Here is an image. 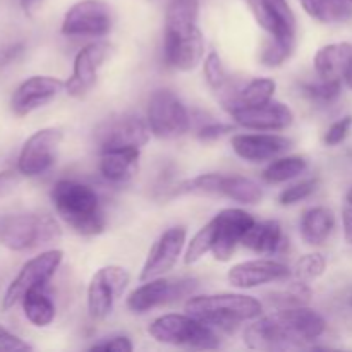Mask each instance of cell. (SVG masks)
<instances>
[{
	"mask_svg": "<svg viewBox=\"0 0 352 352\" xmlns=\"http://www.w3.org/2000/svg\"><path fill=\"white\" fill-rule=\"evenodd\" d=\"M203 71H205V78L208 81L210 88L215 89L220 96L226 95L232 88L234 82L230 81L229 74H227L226 67L222 64V58L217 52H210L206 55L205 62H203Z\"/></svg>",
	"mask_w": 352,
	"mask_h": 352,
	"instance_id": "obj_32",
	"label": "cell"
},
{
	"mask_svg": "<svg viewBox=\"0 0 352 352\" xmlns=\"http://www.w3.org/2000/svg\"><path fill=\"white\" fill-rule=\"evenodd\" d=\"M311 298V291H309L308 284L305 282H298L289 285L284 291H277L272 294L270 302L277 308H296V306H306V302Z\"/></svg>",
	"mask_w": 352,
	"mask_h": 352,
	"instance_id": "obj_35",
	"label": "cell"
},
{
	"mask_svg": "<svg viewBox=\"0 0 352 352\" xmlns=\"http://www.w3.org/2000/svg\"><path fill=\"white\" fill-rule=\"evenodd\" d=\"M241 244L261 256H274L284 250L287 239L277 220H263V222H254L250 227Z\"/></svg>",
	"mask_w": 352,
	"mask_h": 352,
	"instance_id": "obj_25",
	"label": "cell"
},
{
	"mask_svg": "<svg viewBox=\"0 0 352 352\" xmlns=\"http://www.w3.org/2000/svg\"><path fill=\"white\" fill-rule=\"evenodd\" d=\"M24 50V45L21 41H14V43L0 45V69L9 65L10 62L16 60Z\"/></svg>",
	"mask_w": 352,
	"mask_h": 352,
	"instance_id": "obj_42",
	"label": "cell"
},
{
	"mask_svg": "<svg viewBox=\"0 0 352 352\" xmlns=\"http://www.w3.org/2000/svg\"><path fill=\"white\" fill-rule=\"evenodd\" d=\"M186 236L188 232L184 227H172V229L165 230L151 246L146 261L141 268L140 280L146 282L150 278L162 277L168 270H172L184 250Z\"/></svg>",
	"mask_w": 352,
	"mask_h": 352,
	"instance_id": "obj_17",
	"label": "cell"
},
{
	"mask_svg": "<svg viewBox=\"0 0 352 352\" xmlns=\"http://www.w3.org/2000/svg\"><path fill=\"white\" fill-rule=\"evenodd\" d=\"M347 2H351V3H352V0H347Z\"/></svg>",
	"mask_w": 352,
	"mask_h": 352,
	"instance_id": "obj_47",
	"label": "cell"
},
{
	"mask_svg": "<svg viewBox=\"0 0 352 352\" xmlns=\"http://www.w3.org/2000/svg\"><path fill=\"white\" fill-rule=\"evenodd\" d=\"M237 126L253 131H284L294 122V112L282 102H274L230 112Z\"/></svg>",
	"mask_w": 352,
	"mask_h": 352,
	"instance_id": "obj_21",
	"label": "cell"
},
{
	"mask_svg": "<svg viewBox=\"0 0 352 352\" xmlns=\"http://www.w3.org/2000/svg\"><path fill=\"white\" fill-rule=\"evenodd\" d=\"M199 0H167L164 60L168 67L188 72L205 55V38L198 28Z\"/></svg>",
	"mask_w": 352,
	"mask_h": 352,
	"instance_id": "obj_2",
	"label": "cell"
},
{
	"mask_svg": "<svg viewBox=\"0 0 352 352\" xmlns=\"http://www.w3.org/2000/svg\"><path fill=\"white\" fill-rule=\"evenodd\" d=\"M198 289L195 278H150L127 298V308L133 313H148L160 306L191 298Z\"/></svg>",
	"mask_w": 352,
	"mask_h": 352,
	"instance_id": "obj_9",
	"label": "cell"
},
{
	"mask_svg": "<svg viewBox=\"0 0 352 352\" xmlns=\"http://www.w3.org/2000/svg\"><path fill=\"white\" fill-rule=\"evenodd\" d=\"M277 85L270 78H256L244 86H236L234 91L227 98L222 100L223 109L227 112H234L239 109L258 107L274 100V93Z\"/></svg>",
	"mask_w": 352,
	"mask_h": 352,
	"instance_id": "obj_26",
	"label": "cell"
},
{
	"mask_svg": "<svg viewBox=\"0 0 352 352\" xmlns=\"http://www.w3.org/2000/svg\"><path fill=\"white\" fill-rule=\"evenodd\" d=\"M256 23L275 40L296 43V16L287 0H246Z\"/></svg>",
	"mask_w": 352,
	"mask_h": 352,
	"instance_id": "obj_18",
	"label": "cell"
},
{
	"mask_svg": "<svg viewBox=\"0 0 352 352\" xmlns=\"http://www.w3.org/2000/svg\"><path fill=\"white\" fill-rule=\"evenodd\" d=\"M17 2L21 3V7H23L26 12H31V10H34V7H36L41 0H17Z\"/></svg>",
	"mask_w": 352,
	"mask_h": 352,
	"instance_id": "obj_45",
	"label": "cell"
},
{
	"mask_svg": "<svg viewBox=\"0 0 352 352\" xmlns=\"http://www.w3.org/2000/svg\"><path fill=\"white\" fill-rule=\"evenodd\" d=\"M308 168V160L299 155H291V157H282L272 162L263 170V179L268 184H282V182L292 181L305 174Z\"/></svg>",
	"mask_w": 352,
	"mask_h": 352,
	"instance_id": "obj_30",
	"label": "cell"
},
{
	"mask_svg": "<svg viewBox=\"0 0 352 352\" xmlns=\"http://www.w3.org/2000/svg\"><path fill=\"white\" fill-rule=\"evenodd\" d=\"M351 127H352V117L351 116H346V117H342V119L337 120V122H333L332 126L327 129L325 138H323V141H325L327 146H337V144L344 143V141H346V138L349 136Z\"/></svg>",
	"mask_w": 352,
	"mask_h": 352,
	"instance_id": "obj_38",
	"label": "cell"
},
{
	"mask_svg": "<svg viewBox=\"0 0 352 352\" xmlns=\"http://www.w3.org/2000/svg\"><path fill=\"white\" fill-rule=\"evenodd\" d=\"M342 227H344V237L349 244H352V186L347 191L346 199H344L342 206Z\"/></svg>",
	"mask_w": 352,
	"mask_h": 352,
	"instance_id": "obj_43",
	"label": "cell"
},
{
	"mask_svg": "<svg viewBox=\"0 0 352 352\" xmlns=\"http://www.w3.org/2000/svg\"><path fill=\"white\" fill-rule=\"evenodd\" d=\"M292 52H294V45L272 38V40L265 45L263 50H261L260 58L267 67H278V65H282L289 57H291Z\"/></svg>",
	"mask_w": 352,
	"mask_h": 352,
	"instance_id": "obj_36",
	"label": "cell"
},
{
	"mask_svg": "<svg viewBox=\"0 0 352 352\" xmlns=\"http://www.w3.org/2000/svg\"><path fill=\"white\" fill-rule=\"evenodd\" d=\"M146 122L153 136L160 140H175L189 131L191 116L175 93L170 89H158L148 102Z\"/></svg>",
	"mask_w": 352,
	"mask_h": 352,
	"instance_id": "obj_8",
	"label": "cell"
},
{
	"mask_svg": "<svg viewBox=\"0 0 352 352\" xmlns=\"http://www.w3.org/2000/svg\"><path fill=\"white\" fill-rule=\"evenodd\" d=\"M131 280L126 268L109 265L95 272L88 284V311L95 320H103L110 315L117 299L124 294Z\"/></svg>",
	"mask_w": 352,
	"mask_h": 352,
	"instance_id": "obj_10",
	"label": "cell"
},
{
	"mask_svg": "<svg viewBox=\"0 0 352 352\" xmlns=\"http://www.w3.org/2000/svg\"><path fill=\"white\" fill-rule=\"evenodd\" d=\"M213 241H215V226H213V220H210L205 227H201L195 234L191 243L188 244V250H186L184 254V263L192 265L201 260L206 253H212Z\"/></svg>",
	"mask_w": 352,
	"mask_h": 352,
	"instance_id": "obj_33",
	"label": "cell"
},
{
	"mask_svg": "<svg viewBox=\"0 0 352 352\" xmlns=\"http://www.w3.org/2000/svg\"><path fill=\"white\" fill-rule=\"evenodd\" d=\"M291 275V268L277 260H250L234 265L229 270V284L237 289H254L263 284L280 282Z\"/></svg>",
	"mask_w": 352,
	"mask_h": 352,
	"instance_id": "obj_20",
	"label": "cell"
},
{
	"mask_svg": "<svg viewBox=\"0 0 352 352\" xmlns=\"http://www.w3.org/2000/svg\"><path fill=\"white\" fill-rule=\"evenodd\" d=\"M174 195L223 196L243 205H256L263 198V189L256 181L243 175L201 174L181 182Z\"/></svg>",
	"mask_w": 352,
	"mask_h": 352,
	"instance_id": "obj_7",
	"label": "cell"
},
{
	"mask_svg": "<svg viewBox=\"0 0 352 352\" xmlns=\"http://www.w3.org/2000/svg\"><path fill=\"white\" fill-rule=\"evenodd\" d=\"M30 349H31L30 344H26L17 336L10 333L9 330L0 327V351L16 352V351H30Z\"/></svg>",
	"mask_w": 352,
	"mask_h": 352,
	"instance_id": "obj_41",
	"label": "cell"
},
{
	"mask_svg": "<svg viewBox=\"0 0 352 352\" xmlns=\"http://www.w3.org/2000/svg\"><path fill=\"white\" fill-rule=\"evenodd\" d=\"M148 332L157 342L167 346L189 347V349H217L220 346V337L206 323L199 322L191 315L158 316L148 327Z\"/></svg>",
	"mask_w": 352,
	"mask_h": 352,
	"instance_id": "obj_5",
	"label": "cell"
},
{
	"mask_svg": "<svg viewBox=\"0 0 352 352\" xmlns=\"http://www.w3.org/2000/svg\"><path fill=\"white\" fill-rule=\"evenodd\" d=\"M52 201L60 219L81 236H98L105 230L107 217L100 196L91 186L78 181L55 182Z\"/></svg>",
	"mask_w": 352,
	"mask_h": 352,
	"instance_id": "obj_3",
	"label": "cell"
},
{
	"mask_svg": "<svg viewBox=\"0 0 352 352\" xmlns=\"http://www.w3.org/2000/svg\"><path fill=\"white\" fill-rule=\"evenodd\" d=\"M133 342L124 336L107 337L102 342H96L89 347V351H105V352H131L133 351Z\"/></svg>",
	"mask_w": 352,
	"mask_h": 352,
	"instance_id": "obj_39",
	"label": "cell"
},
{
	"mask_svg": "<svg viewBox=\"0 0 352 352\" xmlns=\"http://www.w3.org/2000/svg\"><path fill=\"white\" fill-rule=\"evenodd\" d=\"M112 54V45L109 41L89 43L76 55L71 78L65 82V89L72 96H82L93 88L98 78V71Z\"/></svg>",
	"mask_w": 352,
	"mask_h": 352,
	"instance_id": "obj_16",
	"label": "cell"
},
{
	"mask_svg": "<svg viewBox=\"0 0 352 352\" xmlns=\"http://www.w3.org/2000/svg\"><path fill=\"white\" fill-rule=\"evenodd\" d=\"M19 182V175L12 170L0 172V196L7 195V192L14 191V188Z\"/></svg>",
	"mask_w": 352,
	"mask_h": 352,
	"instance_id": "obj_44",
	"label": "cell"
},
{
	"mask_svg": "<svg viewBox=\"0 0 352 352\" xmlns=\"http://www.w3.org/2000/svg\"><path fill=\"white\" fill-rule=\"evenodd\" d=\"M60 143L62 133L55 127L40 129L28 138L17 158V168L21 174L26 177L45 174L55 164Z\"/></svg>",
	"mask_w": 352,
	"mask_h": 352,
	"instance_id": "obj_14",
	"label": "cell"
},
{
	"mask_svg": "<svg viewBox=\"0 0 352 352\" xmlns=\"http://www.w3.org/2000/svg\"><path fill=\"white\" fill-rule=\"evenodd\" d=\"M325 330V318L315 309L278 308L244 330V344L256 351H296L322 337Z\"/></svg>",
	"mask_w": 352,
	"mask_h": 352,
	"instance_id": "obj_1",
	"label": "cell"
},
{
	"mask_svg": "<svg viewBox=\"0 0 352 352\" xmlns=\"http://www.w3.org/2000/svg\"><path fill=\"white\" fill-rule=\"evenodd\" d=\"M112 12L102 0H81L65 12L62 33L65 36H107L112 30Z\"/></svg>",
	"mask_w": 352,
	"mask_h": 352,
	"instance_id": "obj_13",
	"label": "cell"
},
{
	"mask_svg": "<svg viewBox=\"0 0 352 352\" xmlns=\"http://www.w3.org/2000/svg\"><path fill=\"white\" fill-rule=\"evenodd\" d=\"M316 188H318V179H305V181L298 182V184L285 188L280 192V196H278V201H280L282 206L296 205V203L309 198L316 191Z\"/></svg>",
	"mask_w": 352,
	"mask_h": 352,
	"instance_id": "obj_37",
	"label": "cell"
},
{
	"mask_svg": "<svg viewBox=\"0 0 352 352\" xmlns=\"http://www.w3.org/2000/svg\"><path fill=\"white\" fill-rule=\"evenodd\" d=\"M306 12L322 24H346L352 21V3L347 0H301Z\"/></svg>",
	"mask_w": 352,
	"mask_h": 352,
	"instance_id": "obj_28",
	"label": "cell"
},
{
	"mask_svg": "<svg viewBox=\"0 0 352 352\" xmlns=\"http://www.w3.org/2000/svg\"><path fill=\"white\" fill-rule=\"evenodd\" d=\"M327 268V260L320 253H309L305 256L299 258L294 263V267L291 268V275L294 277V280L298 282H308L316 280L318 277H322L325 274Z\"/></svg>",
	"mask_w": 352,
	"mask_h": 352,
	"instance_id": "obj_34",
	"label": "cell"
},
{
	"mask_svg": "<svg viewBox=\"0 0 352 352\" xmlns=\"http://www.w3.org/2000/svg\"><path fill=\"white\" fill-rule=\"evenodd\" d=\"M23 309L26 318L34 327H47L55 318V305L47 294L43 287L33 289L23 298Z\"/></svg>",
	"mask_w": 352,
	"mask_h": 352,
	"instance_id": "obj_29",
	"label": "cell"
},
{
	"mask_svg": "<svg viewBox=\"0 0 352 352\" xmlns=\"http://www.w3.org/2000/svg\"><path fill=\"white\" fill-rule=\"evenodd\" d=\"M352 62V45L346 43H330L316 52L313 64H315L316 76L329 81H342L346 79L347 71Z\"/></svg>",
	"mask_w": 352,
	"mask_h": 352,
	"instance_id": "obj_24",
	"label": "cell"
},
{
	"mask_svg": "<svg viewBox=\"0 0 352 352\" xmlns=\"http://www.w3.org/2000/svg\"><path fill=\"white\" fill-rule=\"evenodd\" d=\"M62 258H64V253L58 250L45 251V253L31 258V260L21 268L17 277L14 278L12 284L7 289L6 298H3V308L10 309L12 306H16L17 302L23 301V298L30 291L45 287L47 282L54 277L55 272L60 267Z\"/></svg>",
	"mask_w": 352,
	"mask_h": 352,
	"instance_id": "obj_11",
	"label": "cell"
},
{
	"mask_svg": "<svg viewBox=\"0 0 352 352\" xmlns=\"http://www.w3.org/2000/svg\"><path fill=\"white\" fill-rule=\"evenodd\" d=\"M60 226L50 215L23 213L0 219V244L12 251H30L60 239Z\"/></svg>",
	"mask_w": 352,
	"mask_h": 352,
	"instance_id": "obj_6",
	"label": "cell"
},
{
	"mask_svg": "<svg viewBox=\"0 0 352 352\" xmlns=\"http://www.w3.org/2000/svg\"><path fill=\"white\" fill-rule=\"evenodd\" d=\"M346 81H347V86L352 89V62H351L349 71H347V74H346Z\"/></svg>",
	"mask_w": 352,
	"mask_h": 352,
	"instance_id": "obj_46",
	"label": "cell"
},
{
	"mask_svg": "<svg viewBox=\"0 0 352 352\" xmlns=\"http://www.w3.org/2000/svg\"><path fill=\"white\" fill-rule=\"evenodd\" d=\"M230 143L237 157L251 164H261L285 153L292 141L278 134H237Z\"/></svg>",
	"mask_w": 352,
	"mask_h": 352,
	"instance_id": "obj_22",
	"label": "cell"
},
{
	"mask_svg": "<svg viewBox=\"0 0 352 352\" xmlns=\"http://www.w3.org/2000/svg\"><path fill=\"white\" fill-rule=\"evenodd\" d=\"M141 148H110L100 151V172L113 184L127 182L138 170Z\"/></svg>",
	"mask_w": 352,
	"mask_h": 352,
	"instance_id": "obj_23",
	"label": "cell"
},
{
	"mask_svg": "<svg viewBox=\"0 0 352 352\" xmlns=\"http://www.w3.org/2000/svg\"><path fill=\"white\" fill-rule=\"evenodd\" d=\"M232 131H234V127L230 126V124L208 122V124H205V126H203L201 129L198 131V140L199 141H205V143H208V141L219 140V138L226 136V134L232 133Z\"/></svg>",
	"mask_w": 352,
	"mask_h": 352,
	"instance_id": "obj_40",
	"label": "cell"
},
{
	"mask_svg": "<svg viewBox=\"0 0 352 352\" xmlns=\"http://www.w3.org/2000/svg\"><path fill=\"white\" fill-rule=\"evenodd\" d=\"M336 229V217L325 206L308 208L301 217V237L308 246H322Z\"/></svg>",
	"mask_w": 352,
	"mask_h": 352,
	"instance_id": "obj_27",
	"label": "cell"
},
{
	"mask_svg": "<svg viewBox=\"0 0 352 352\" xmlns=\"http://www.w3.org/2000/svg\"><path fill=\"white\" fill-rule=\"evenodd\" d=\"M150 126L133 113H119L105 119L95 129V144L98 151L110 148H143L150 140Z\"/></svg>",
	"mask_w": 352,
	"mask_h": 352,
	"instance_id": "obj_12",
	"label": "cell"
},
{
	"mask_svg": "<svg viewBox=\"0 0 352 352\" xmlns=\"http://www.w3.org/2000/svg\"><path fill=\"white\" fill-rule=\"evenodd\" d=\"M184 309L212 329L230 332L243 323L260 318L263 305L246 294H205L191 296Z\"/></svg>",
	"mask_w": 352,
	"mask_h": 352,
	"instance_id": "obj_4",
	"label": "cell"
},
{
	"mask_svg": "<svg viewBox=\"0 0 352 352\" xmlns=\"http://www.w3.org/2000/svg\"><path fill=\"white\" fill-rule=\"evenodd\" d=\"M215 226V241H213V256L219 261H229L236 251L237 244L243 243V237L256 220L253 215L241 208H226L213 217Z\"/></svg>",
	"mask_w": 352,
	"mask_h": 352,
	"instance_id": "obj_15",
	"label": "cell"
},
{
	"mask_svg": "<svg viewBox=\"0 0 352 352\" xmlns=\"http://www.w3.org/2000/svg\"><path fill=\"white\" fill-rule=\"evenodd\" d=\"M62 89H65V82H62L58 78L33 76L17 86L10 98V109L16 116H28L57 98Z\"/></svg>",
	"mask_w": 352,
	"mask_h": 352,
	"instance_id": "obj_19",
	"label": "cell"
},
{
	"mask_svg": "<svg viewBox=\"0 0 352 352\" xmlns=\"http://www.w3.org/2000/svg\"><path fill=\"white\" fill-rule=\"evenodd\" d=\"M301 91L313 103H318V105H332L340 96L342 85H340V81H329V79L320 78L318 81L301 82Z\"/></svg>",
	"mask_w": 352,
	"mask_h": 352,
	"instance_id": "obj_31",
	"label": "cell"
}]
</instances>
